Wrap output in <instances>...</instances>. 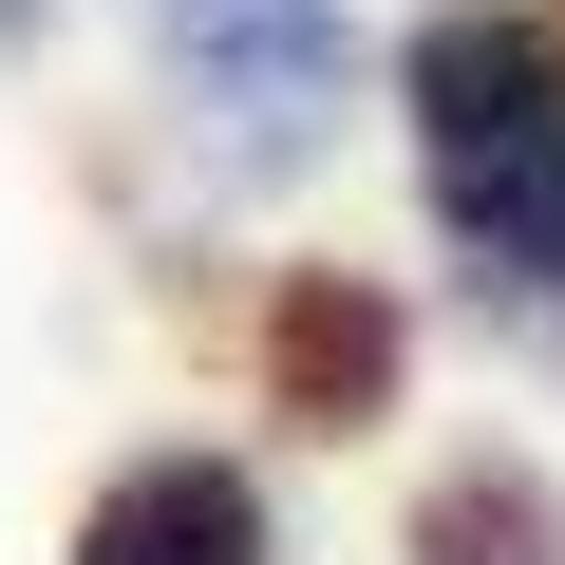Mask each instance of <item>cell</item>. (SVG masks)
Returning <instances> with one entry per match:
<instances>
[{
    "mask_svg": "<svg viewBox=\"0 0 565 565\" xmlns=\"http://www.w3.org/2000/svg\"><path fill=\"white\" fill-rule=\"evenodd\" d=\"M396 95H415V170H434V226L471 245V282L546 264L565 245V39L509 0H452V20H415Z\"/></svg>",
    "mask_w": 565,
    "mask_h": 565,
    "instance_id": "obj_1",
    "label": "cell"
},
{
    "mask_svg": "<svg viewBox=\"0 0 565 565\" xmlns=\"http://www.w3.org/2000/svg\"><path fill=\"white\" fill-rule=\"evenodd\" d=\"M340 0H170V76L226 114V151L245 170H302L321 151V114H340Z\"/></svg>",
    "mask_w": 565,
    "mask_h": 565,
    "instance_id": "obj_2",
    "label": "cell"
},
{
    "mask_svg": "<svg viewBox=\"0 0 565 565\" xmlns=\"http://www.w3.org/2000/svg\"><path fill=\"white\" fill-rule=\"evenodd\" d=\"M396 377H415V321L377 302L359 264H302V282L264 302V396L302 415V434H377V415H396Z\"/></svg>",
    "mask_w": 565,
    "mask_h": 565,
    "instance_id": "obj_3",
    "label": "cell"
},
{
    "mask_svg": "<svg viewBox=\"0 0 565 565\" xmlns=\"http://www.w3.org/2000/svg\"><path fill=\"white\" fill-rule=\"evenodd\" d=\"M76 565H264V471L245 452H132L76 509Z\"/></svg>",
    "mask_w": 565,
    "mask_h": 565,
    "instance_id": "obj_4",
    "label": "cell"
},
{
    "mask_svg": "<svg viewBox=\"0 0 565 565\" xmlns=\"http://www.w3.org/2000/svg\"><path fill=\"white\" fill-rule=\"evenodd\" d=\"M415 565H565V490L527 452H471L415 490Z\"/></svg>",
    "mask_w": 565,
    "mask_h": 565,
    "instance_id": "obj_5",
    "label": "cell"
},
{
    "mask_svg": "<svg viewBox=\"0 0 565 565\" xmlns=\"http://www.w3.org/2000/svg\"><path fill=\"white\" fill-rule=\"evenodd\" d=\"M471 302H490L527 359H565V245H546V264H509V282H471Z\"/></svg>",
    "mask_w": 565,
    "mask_h": 565,
    "instance_id": "obj_6",
    "label": "cell"
}]
</instances>
